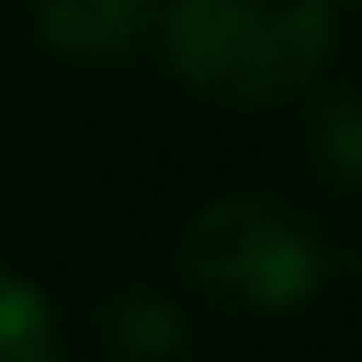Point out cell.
I'll return each instance as SVG.
<instances>
[{
	"instance_id": "3957f363",
	"label": "cell",
	"mask_w": 362,
	"mask_h": 362,
	"mask_svg": "<svg viewBox=\"0 0 362 362\" xmlns=\"http://www.w3.org/2000/svg\"><path fill=\"white\" fill-rule=\"evenodd\" d=\"M32 38L83 70H121L159 38L165 0H25Z\"/></svg>"
},
{
	"instance_id": "277c9868",
	"label": "cell",
	"mask_w": 362,
	"mask_h": 362,
	"mask_svg": "<svg viewBox=\"0 0 362 362\" xmlns=\"http://www.w3.org/2000/svg\"><path fill=\"white\" fill-rule=\"evenodd\" d=\"M95 331H102V356L108 362H178L191 331H185V312L146 286H127L115 293L102 312H95Z\"/></svg>"
},
{
	"instance_id": "8992f818",
	"label": "cell",
	"mask_w": 362,
	"mask_h": 362,
	"mask_svg": "<svg viewBox=\"0 0 362 362\" xmlns=\"http://www.w3.org/2000/svg\"><path fill=\"white\" fill-rule=\"evenodd\" d=\"M0 362H57V318L45 293L0 267Z\"/></svg>"
},
{
	"instance_id": "7a4b0ae2",
	"label": "cell",
	"mask_w": 362,
	"mask_h": 362,
	"mask_svg": "<svg viewBox=\"0 0 362 362\" xmlns=\"http://www.w3.org/2000/svg\"><path fill=\"white\" fill-rule=\"evenodd\" d=\"M178 274L229 312H299L337 274L325 229L267 191L204 204L178 235Z\"/></svg>"
},
{
	"instance_id": "5b68a950",
	"label": "cell",
	"mask_w": 362,
	"mask_h": 362,
	"mask_svg": "<svg viewBox=\"0 0 362 362\" xmlns=\"http://www.w3.org/2000/svg\"><path fill=\"white\" fill-rule=\"evenodd\" d=\"M305 146H312V165H318L337 191H356V178H362V115H356V95H350L344 83L312 102Z\"/></svg>"
},
{
	"instance_id": "52a82bcc",
	"label": "cell",
	"mask_w": 362,
	"mask_h": 362,
	"mask_svg": "<svg viewBox=\"0 0 362 362\" xmlns=\"http://www.w3.org/2000/svg\"><path fill=\"white\" fill-rule=\"evenodd\" d=\"M337 6H356V0H337Z\"/></svg>"
},
{
	"instance_id": "6da1fadb",
	"label": "cell",
	"mask_w": 362,
	"mask_h": 362,
	"mask_svg": "<svg viewBox=\"0 0 362 362\" xmlns=\"http://www.w3.org/2000/svg\"><path fill=\"white\" fill-rule=\"evenodd\" d=\"M337 0H165L159 38L191 95L280 108L318 89L337 51Z\"/></svg>"
}]
</instances>
